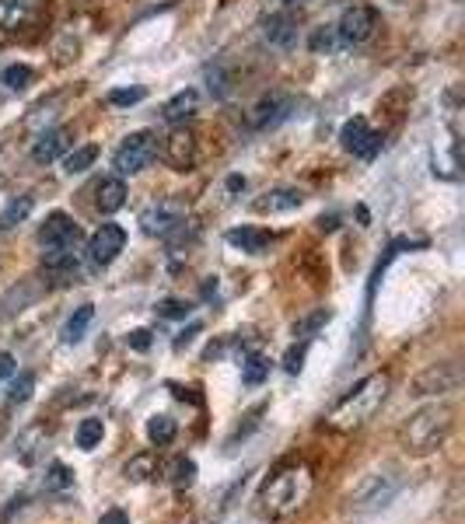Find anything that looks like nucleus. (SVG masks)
<instances>
[{
	"instance_id": "f257e3e1",
	"label": "nucleus",
	"mask_w": 465,
	"mask_h": 524,
	"mask_svg": "<svg viewBox=\"0 0 465 524\" xmlns=\"http://www.w3.org/2000/svg\"><path fill=\"white\" fill-rule=\"evenodd\" d=\"M312 490H315V476L308 465H298V462L284 465V469L273 472L263 483V490H259V511L273 521L291 518V514H298L301 507L308 504Z\"/></svg>"
},
{
	"instance_id": "f03ea898",
	"label": "nucleus",
	"mask_w": 465,
	"mask_h": 524,
	"mask_svg": "<svg viewBox=\"0 0 465 524\" xmlns=\"http://www.w3.org/2000/svg\"><path fill=\"white\" fill-rule=\"evenodd\" d=\"M389 374H368L364 381H357L347 395L333 406L329 413V427L340 430V434H350V430H361L371 416L382 409V402L389 399Z\"/></svg>"
},
{
	"instance_id": "7ed1b4c3",
	"label": "nucleus",
	"mask_w": 465,
	"mask_h": 524,
	"mask_svg": "<svg viewBox=\"0 0 465 524\" xmlns=\"http://www.w3.org/2000/svg\"><path fill=\"white\" fill-rule=\"evenodd\" d=\"M455 427V413L448 406H424L417 409V413L406 420L403 427V448L410 451V455L424 458L431 455V451H438L441 444L448 441V434H452Z\"/></svg>"
},
{
	"instance_id": "20e7f679",
	"label": "nucleus",
	"mask_w": 465,
	"mask_h": 524,
	"mask_svg": "<svg viewBox=\"0 0 465 524\" xmlns=\"http://www.w3.org/2000/svg\"><path fill=\"white\" fill-rule=\"evenodd\" d=\"M403 472L399 469H382V472H371L357 483V490L350 493V507L354 511H378V507L392 504L403 490Z\"/></svg>"
},
{
	"instance_id": "39448f33",
	"label": "nucleus",
	"mask_w": 465,
	"mask_h": 524,
	"mask_svg": "<svg viewBox=\"0 0 465 524\" xmlns=\"http://www.w3.org/2000/svg\"><path fill=\"white\" fill-rule=\"evenodd\" d=\"M154 158H158V133L137 130L112 154V168H116V175H140L144 168H151Z\"/></svg>"
},
{
	"instance_id": "423d86ee",
	"label": "nucleus",
	"mask_w": 465,
	"mask_h": 524,
	"mask_svg": "<svg viewBox=\"0 0 465 524\" xmlns=\"http://www.w3.org/2000/svg\"><path fill=\"white\" fill-rule=\"evenodd\" d=\"M182 224H186V203H179V200H158L140 214V228H144V235L161 238V242L172 238Z\"/></svg>"
},
{
	"instance_id": "0eeeda50",
	"label": "nucleus",
	"mask_w": 465,
	"mask_h": 524,
	"mask_svg": "<svg viewBox=\"0 0 465 524\" xmlns=\"http://www.w3.org/2000/svg\"><path fill=\"white\" fill-rule=\"evenodd\" d=\"M161 158L175 172H193L196 158H200V147H196V133L189 126H172L168 137L161 140Z\"/></svg>"
},
{
	"instance_id": "6e6552de",
	"label": "nucleus",
	"mask_w": 465,
	"mask_h": 524,
	"mask_svg": "<svg viewBox=\"0 0 465 524\" xmlns=\"http://www.w3.org/2000/svg\"><path fill=\"white\" fill-rule=\"evenodd\" d=\"M294 112H298V98L284 95V91H273V95L259 98V102L252 105L249 126H252V130H277V126L287 123Z\"/></svg>"
},
{
	"instance_id": "1a4fd4ad",
	"label": "nucleus",
	"mask_w": 465,
	"mask_h": 524,
	"mask_svg": "<svg viewBox=\"0 0 465 524\" xmlns=\"http://www.w3.org/2000/svg\"><path fill=\"white\" fill-rule=\"evenodd\" d=\"M333 28H336L340 46H361V42H368L371 35H375L378 14H375V7H368V4H354L343 11L340 25H333Z\"/></svg>"
},
{
	"instance_id": "9d476101",
	"label": "nucleus",
	"mask_w": 465,
	"mask_h": 524,
	"mask_svg": "<svg viewBox=\"0 0 465 524\" xmlns=\"http://www.w3.org/2000/svg\"><path fill=\"white\" fill-rule=\"evenodd\" d=\"M340 144H343V151H347V154L368 161V158H375L378 147H382V133H375L368 119L357 116V119H347V123H343Z\"/></svg>"
},
{
	"instance_id": "9b49d317",
	"label": "nucleus",
	"mask_w": 465,
	"mask_h": 524,
	"mask_svg": "<svg viewBox=\"0 0 465 524\" xmlns=\"http://www.w3.org/2000/svg\"><path fill=\"white\" fill-rule=\"evenodd\" d=\"M123 249H126V231L119 228V224H102V228L88 238V259H91V266H98V269L112 266Z\"/></svg>"
},
{
	"instance_id": "f8f14e48",
	"label": "nucleus",
	"mask_w": 465,
	"mask_h": 524,
	"mask_svg": "<svg viewBox=\"0 0 465 524\" xmlns=\"http://www.w3.org/2000/svg\"><path fill=\"white\" fill-rule=\"evenodd\" d=\"M77 242H81V228H77L74 217H67L63 210L49 214L46 224L39 228L42 252H49V249H77Z\"/></svg>"
},
{
	"instance_id": "ddd939ff",
	"label": "nucleus",
	"mask_w": 465,
	"mask_h": 524,
	"mask_svg": "<svg viewBox=\"0 0 465 524\" xmlns=\"http://www.w3.org/2000/svg\"><path fill=\"white\" fill-rule=\"evenodd\" d=\"M462 385L459 364H434L413 381V395H448Z\"/></svg>"
},
{
	"instance_id": "4468645a",
	"label": "nucleus",
	"mask_w": 465,
	"mask_h": 524,
	"mask_svg": "<svg viewBox=\"0 0 465 524\" xmlns=\"http://www.w3.org/2000/svg\"><path fill=\"white\" fill-rule=\"evenodd\" d=\"M42 11V0H0V32H21Z\"/></svg>"
},
{
	"instance_id": "2eb2a0df",
	"label": "nucleus",
	"mask_w": 465,
	"mask_h": 524,
	"mask_svg": "<svg viewBox=\"0 0 465 524\" xmlns=\"http://www.w3.org/2000/svg\"><path fill=\"white\" fill-rule=\"evenodd\" d=\"M70 130H63V126H56V130H42L39 140L32 144V161L35 165H53L56 158H63V154L70 151Z\"/></svg>"
},
{
	"instance_id": "dca6fc26",
	"label": "nucleus",
	"mask_w": 465,
	"mask_h": 524,
	"mask_svg": "<svg viewBox=\"0 0 465 524\" xmlns=\"http://www.w3.org/2000/svg\"><path fill=\"white\" fill-rule=\"evenodd\" d=\"M305 203V193L294 186H277V189H266L259 200H252V210L256 214H287V210H298Z\"/></svg>"
},
{
	"instance_id": "f3484780",
	"label": "nucleus",
	"mask_w": 465,
	"mask_h": 524,
	"mask_svg": "<svg viewBox=\"0 0 465 524\" xmlns=\"http://www.w3.org/2000/svg\"><path fill=\"white\" fill-rule=\"evenodd\" d=\"M263 39L277 49H291L294 42H298V21H294V14L287 11L270 14V18L263 21Z\"/></svg>"
},
{
	"instance_id": "a211bd4d",
	"label": "nucleus",
	"mask_w": 465,
	"mask_h": 524,
	"mask_svg": "<svg viewBox=\"0 0 465 524\" xmlns=\"http://www.w3.org/2000/svg\"><path fill=\"white\" fill-rule=\"evenodd\" d=\"M196 109H200V91L186 88V91H179V95H172L165 105H161V119L172 123V126H179V123H186V119H193Z\"/></svg>"
},
{
	"instance_id": "6ab92c4d",
	"label": "nucleus",
	"mask_w": 465,
	"mask_h": 524,
	"mask_svg": "<svg viewBox=\"0 0 465 524\" xmlns=\"http://www.w3.org/2000/svg\"><path fill=\"white\" fill-rule=\"evenodd\" d=\"M224 238H228L231 249H242L245 256H263V252L270 249V242H273V235L270 231H263V228H231Z\"/></svg>"
},
{
	"instance_id": "aec40b11",
	"label": "nucleus",
	"mask_w": 465,
	"mask_h": 524,
	"mask_svg": "<svg viewBox=\"0 0 465 524\" xmlns=\"http://www.w3.org/2000/svg\"><path fill=\"white\" fill-rule=\"evenodd\" d=\"M123 203H126V182H123V175H112V179H102V186H98V193H95V207H98V214H116V210H123Z\"/></svg>"
},
{
	"instance_id": "412c9836",
	"label": "nucleus",
	"mask_w": 465,
	"mask_h": 524,
	"mask_svg": "<svg viewBox=\"0 0 465 524\" xmlns=\"http://www.w3.org/2000/svg\"><path fill=\"white\" fill-rule=\"evenodd\" d=\"M91 322H95V304H81V308H77L74 315L67 318V325L60 329V339L67 346H77L84 336H88Z\"/></svg>"
},
{
	"instance_id": "4be33fe9",
	"label": "nucleus",
	"mask_w": 465,
	"mask_h": 524,
	"mask_svg": "<svg viewBox=\"0 0 465 524\" xmlns=\"http://www.w3.org/2000/svg\"><path fill=\"white\" fill-rule=\"evenodd\" d=\"M329 318H333V311L329 308H315V311H308V315H301L298 322H294V339L298 343H308V339H315L319 336V329H326L329 325Z\"/></svg>"
},
{
	"instance_id": "5701e85b",
	"label": "nucleus",
	"mask_w": 465,
	"mask_h": 524,
	"mask_svg": "<svg viewBox=\"0 0 465 524\" xmlns=\"http://www.w3.org/2000/svg\"><path fill=\"white\" fill-rule=\"evenodd\" d=\"M175 434H179V423L172 420L168 413H154L151 420H147V441L151 444H172Z\"/></svg>"
},
{
	"instance_id": "b1692460",
	"label": "nucleus",
	"mask_w": 465,
	"mask_h": 524,
	"mask_svg": "<svg viewBox=\"0 0 465 524\" xmlns=\"http://www.w3.org/2000/svg\"><path fill=\"white\" fill-rule=\"evenodd\" d=\"M35 200L32 196H18V200H11L4 210H0V235H7L11 228H18L21 221H25L28 214H32Z\"/></svg>"
},
{
	"instance_id": "393cba45",
	"label": "nucleus",
	"mask_w": 465,
	"mask_h": 524,
	"mask_svg": "<svg viewBox=\"0 0 465 524\" xmlns=\"http://www.w3.org/2000/svg\"><path fill=\"white\" fill-rule=\"evenodd\" d=\"M98 161V147L95 144H84V147H74V151L63 158V172L67 175H84L91 165Z\"/></svg>"
},
{
	"instance_id": "a878e982",
	"label": "nucleus",
	"mask_w": 465,
	"mask_h": 524,
	"mask_svg": "<svg viewBox=\"0 0 465 524\" xmlns=\"http://www.w3.org/2000/svg\"><path fill=\"white\" fill-rule=\"evenodd\" d=\"M102 437H105V423L95 420V416L77 423V448L81 451H95L98 444H102Z\"/></svg>"
},
{
	"instance_id": "bb28decb",
	"label": "nucleus",
	"mask_w": 465,
	"mask_h": 524,
	"mask_svg": "<svg viewBox=\"0 0 465 524\" xmlns=\"http://www.w3.org/2000/svg\"><path fill=\"white\" fill-rule=\"evenodd\" d=\"M35 70L28 67V63H11V67L0 70V84H4L7 91H25L28 84H32Z\"/></svg>"
},
{
	"instance_id": "cd10ccee",
	"label": "nucleus",
	"mask_w": 465,
	"mask_h": 524,
	"mask_svg": "<svg viewBox=\"0 0 465 524\" xmlns=\"http://www.w3.org/2000/svg\"><path fill=\"white\" fill-rule=\"evenodd\" d=\"M266 378H270V360L263 353H249L242 360V381L245 385H263Z\"/></svg>"
},
{
	"instance_id": "c85d7f7f",
	"label": "nucleus",
	"mask_w": 465,
	"mask_h": 524,
	"mask_svg": "<svg viewBox=\"0 0 465 524\" xmlns=\"http://www.w3.org/2000/svg\"><path fill=\"white\" fill-rule=\"evenodd\" d=\"M35 392V374L32 371H21L18 378L11 381V392H7V402L11 406H21V402H28Z\"/></svg>"
},
{
	"instance_id": "c756f323",
	"label": "nucleus",
	"mask_w": 465,
	"mask_h": 524,
	"mask_svg": "<svg viewBox=\"0 0 465 524\" xmlns=\"http://www.w3.org/2000/svg\"><path fill=\"white\" fill-rule=\"evenodd\" d=\"M70 486H74V472H70L63 462H53V465H49V472H46V490H49V493H60V490H70Z\"/></svg>"
},
{
	"instance_id": "7c9ffc66",
	"label": "nucleus",
	"mask_w": 465,
	"mask_h": 524,
	"mask_svg": "<svg viewBox=\"0 0 465 524\" xmlns=\"http://www.w3.org/2000/svg\"><path fill=\"white\" fill-rule=\"evenodd\" d=\"M123 476L130 479V483H144L147 476H154V458L151 455L130 458V462H126V469H123Z\"/></svg>"
},
{
	"instance_id": "2f4dec72",
	"label": "nucleus",
	"mask_w": 465,
	"mask_h": 524,
	"mask_svg": "<svg viewBox=\"0 0 465 524\" xmlns=\"http://www.w3.org/2000/svg\"><path fill=\"white\" fill-rule=\"evenodd\" d=\"M193 483H196V462L193 458H179L172 465V486L175 490H189Z\"/></svg>"
},
{
	"instance_id": "473e14b6",
	"label": "nucleus",
	"mask_w": 465,
	"mask_h": 524,
	"mask_svg": "<svg viewBox=\"0 0 465 524\" xmlns=\"http://www.w3.org/2000/svg\"><path fill=\"white\" fill-rule=\"evenodd\" d=\"M144 98H147L144 88H116V91H109V105H116V109H130V105L144 102Z\"/></svg>"
},
{
	"instance_id": "72a5a7b5",
	"label": "nucleus",
	"mask_w": 465,
	"mask_h": 524,
	"mask_svg": "<svg viewBox=\"0 0 465 524\" xmlns=\"http://www.w3.org/2000/svg\"><path fill=\"white\" fill-rule=\"evenodd\" d=\"M158 311L161 318H189V311H193V304L182 301V297H165V301H158Z\"/></svg>"
},
{
	"instance_id": "f704fd0d",
	"label": "nucleus",
	"mask_w": 465,
	"mask_h": 524,
	"mask_svg": "<svg viewBox=\"0 0 465 524\" xmlns=\"http://www.w3.org/2000/svg\"><path fill=\"white\" fill-rule=\"evenodd\" d=\"M336 46H340V39H336V28L333 25H322L319 32L312 35V49H315V53H322V49L329 53V49H336Z\"/></svg>"
},
{
	"instance_id": "c9c22d12",
	"label": "nucleus",
	"mask_w": 465,
	"mask_h": 524,
	"mask_svg": "<svg viewBox=\"0 0 465 524\" xmlns=\"http://www.w3.org/2000/svg\"><path fill=\"white\" fill-rule=\"evenodd\" d=\"M126 346H130V350H137V353L151 350V329H133L130 336H126Z\"/></svg>"
},
{
	"instance_id": "e433bc0d",
	"label": "nucleus",
	"mask_w": 465,
	"mask_h": 524,
	"mask_svg": "<svg viewBox=\"0 0 465 524\" xmlns=\"http://www.w3.org/2000/svg\"><path fill=\"white\" fill-rule=\"evenodd\" d=\"M301 360H305V346H291L284 357V371L287 374H298L301 371Z\"/></svg>"
},
{
	"instance_id": "4c0bfd02",
	"label": "nucleus",
	"mask_w": 465,
	"mask_h": 524,
	"mask_svg": "<svg viewBox=\"0 0 465 524\" xmlns=\"http://www.w3.org/2000/svg\"><path fill=\"white\" fill-rule=\"evenodd\" d=\"M98 524H130V518H126L119 507H112V511H105L102 518H98Z\"/></svg>"
},
{
	"instance_id": "58836bf2",
	"label": "nucleus",
	"mask_w": 465,
	"mask_h": 524,
	"mask_svg": "<svg viewBox=\"0 0 465 524\" xmlns=\"http://www.w3.org/2000/svg\"><path fill=\"white\" fill-rule=\"evenodd\" d=\"M14 367H18V364H14V357H11V353H0V381H7V378H11V374H14Z\"/></svg>"
},
{
	"instance_id": "ea45409f",
	"label": "nucleus",
	"mask_w": 465,
	"mask_h": 524,
	"mask_svg": "<svg viewBox=\"0 0 465 524\" xmlns=\"http://www.w3.org/2000/svg\"><path fill=\"white\" fill-rule=\"evenodd\" d=\"M242 189H245L242 175H231V179H228V193H242Z\"/></svg>"
},
{
	"instance_id": "a19ab883",
	"label": "nucleus",
	"mask_w": 465,
	"mask_h": 524,
	"mask_svg": "<svg viewBox=\"0 0 465 524\" xmlns=\"http://www.w3.org/2000/svg\"><path fill=\"white\" fill-rule=\"evenodd\" d=\"M196 332H200V325H189V332H182L179 346H186V343H189V339H193V336H196Z\"/></svg>"
},
{
	"instance_id": "79ce46f5",
	"label": "nucleus",
	"mask_w": 465,
	"mask_h": 524,
	"mask_svg": "<svg viewBox=\"0 0 465 524\" xmlns=\"http://www.w3.org/2000/svg\"><path fill=\"white\" fill-rule=\"evenodd\" d=\"M284 4H298V0H284Z\"/></svg>"
}]
</instances>
